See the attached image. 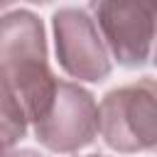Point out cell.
<instances>
[{
    "instance_id": "6da1fadb",
    "label": "cell",
    "mask_w": 157,
    "mask_h": 157,
    "mask_svg": "<svg viewBox=\"0 0 157 157\" xmlns=\"http://www.w3.org/2000/svg\"><path fill=\"white\" fill-rule=\"evenodd\" d=\"M56 81L42 20L25 7L0 15V91L22 108L27 123L47 110Z\"/></svg>"
},
{
    "instance_id": "7a4b0ae2",
    "label": "cell",
    "mask_w": 157,
    "mask_h": 157,
    "mask_svg": "<svg viewBox=\"0 0 157 157\" xmlns=\"http://www.w3.org/2000/svg\"><path fill=\"white\" fill-rule=\"evenodd\" d=\"M103 142L123 155L147 152L157 145V86L152 78L113 88L98 105Z\"/></svg>"
},
{
    "instance_id": "3957f363",
    "label": "cell",
    "mask_w": 157,
    "mask_h": 157,
    "mask_svg": "<svg viewBox=\"0 0 157 157\" xmlns=\"http://www.w3.org/2000/svg\"><path fill=\"white\" fill-rule=\"evenodd\" d=\"M34 137L49 152L74 155L98 135V103L74 81H56L47 110L32 123Z\"/></svg>"
},
{
    "instance_id": "277c9868",
    "label": "cell",
    "mask_w": 157,
    "mask_h": 157,
    "mask_svg": "<svg viewBox=\"0 0 157 157\" xmlns=\"http://www.w3.org/2000/svg\"><path fill=\"white\" fill-rule=\"evenodd\" d=\"M91 12L110 59L128 69H137L150 61L155 42L152 2L101 0L91 5Z\"/></svg>"
},
{
    "instance_id": "5b68a950",
    "label": "cell",
    "mask_w": 157,
    "mask_h": 157,
    "mask_svg": "<svg viewBox=\"0 0 157 157\" xmlns=\"http://www.w3.org/2000/svg\"><path fill=\"white\" fill-rule=\"evenodd\" d=\"M52 29L59 66L71 78L98 83L110 76L113 61L88 10L83 7L56 10L52 15Z\"/></svg>"
},
{
    "instance_id": "8992f818",
    "label": "cell",
    "mask_w": 157,
    "mask_h": 157,
    "mask_svg": "<svg viewBox=\"0 0 157 157\" xmlns=\"http://www.w3.org/2000/svg\"><path fill=\"white\" fill-rule=\"evenodd\" d=\"M27 128L29 123L22 108L7 93L0 91V157L15 150V145L27 135Z\"/></svg>"
},
{
    "instance_id": "52a82bcc",
    "label": "cell",
    "mask_w": 157,
    "mask_h": 157,
    "mask_svg": "<svg viewBox=\"0 0 157 157\" xmlns=\"http://www.w3.org/2000/svg\"><path fill=\"white\" fill-rule=\"evenodd\" d=\"M5 157H42V155L34 152V150H12V152H7Z\"/></svg>"
},
{
    "instance_id": "ba28073f",
    "label": "cell",
    "mask_w": 157,
    "mask_h": 157,
    "mask_svg": "<svg viewBox=\"0 0 157 157\" xmlns=\"http://www.w3.org/2000/svg\"><path fill=\"white\" fill-rule=\"evenodd\" d=\"M86 157H103V155H86Z\"/></svg>"
}]
</instances>
